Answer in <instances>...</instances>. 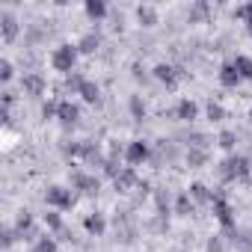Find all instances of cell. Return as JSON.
Segmentation results:
<instances>
[{
  "instance_id": "6da1fadb",
  "label": "cell",
  "mask_w": 252,
  "mask_h": 252,
  "mask_svg": "<svg viewBox=\"0 0 252 252\" xmlns=\"http://www.w3.org/2000/svg\"><path fill=\"white\" fill-rule=\"evenodd\" d=\"M77 45H60L57 51H54V57H51V65L57 68V71H63V74H71V68H74V63H77Z\"/></svg>"
},
{
  "instance_id": "7a4b0ae2",
  "label": "cell",
  "mask_w": 252,
  "mask_h": 252,
  "mask_svg": "<svg viewBox=\"0 0 252 252\" xmlns=\"http://www.w3.org/2000/svg\"><path fill=\"white\" fill-rule=\"evenodd\" d=\"M249 169H252V163H249V158H228L225 163H222V178H246L249 175Z\"/></svg>"
},
{
  "instance_id": "3957f363",
  "label": "cell",
  "mask_w": 252,
  "mask_h": 252,
  "mask_svg": "<svg viewBox=\"0 0 252 252\" xmlns=\"http://www.w3.org/2000/svg\"><path fill=\"white\" fill-rule=\"evenodd\" d=\"M45 202L51 205V208H71V202H74V196H71V190H65V187H60V184H54V187H48V193H45Z\"/></svg>"
},
{
  "instance_id": "277c9868",
  "label": "cell",
  "mask_w": 252,
  "mask_h": 252,
  "mask_svg": "<svg viewBox=\"0 0 252 252\" xmlns=\"http://www.w3.org/2000/svg\"><path fill=\"white\" fill-rule=\"evenodd\" d=\"M125 160H128L131 166H140V163H146V160H149V146H146L143 140H134L128 149H125Z\"/></svg>"
},
{
  "instance_id": "5b68a950",
  "label": "cell",
  "mask_w": 252,
  "mask_h": 252,
  "mask_svg": "<svg viewBox=\"0 0 252 252\" xmlns=\"http://www.w3.org/2000/svg\"><path fill=\"white\" fill-rule=\"evenodd\" d=\"M71 184H74V190H83V193H98V187H101L95 175H86L80 169L71 172Z\"/></svg>"
},
{
  "instance_id": "8992f818",
  "label": "cell",
  "mask_w": 252,
  "mask_h": 252,
  "mask_svg": "<svg viewBox=\"0 0 252 252\" xmlns=\"http://www.w3.org/2000/svg\"><path fill=\"white\" fill-rule=\"evenodd\" d=\"M214 217L220 220V225H225V228H234V217H231V208H228V202L225 199H214Z\"/></svg>"
},
{
  "instance_id": "52a82bcc",
  "label": "cell",
  "mask_w": 252,
  "mask_h": 252,
  "mask_svg": "<svg viewBox=\"0 0 252 252\" xmlns=\"http://www.w3.org/2000/svg\"><path fill=\"white\" fill-rule=\"evenodd\" d=\"M21 89L27 95H42L45 92V77L42 74H24L21 77Z\"/></svg>"
},
{
  "instance_id": "ba28073f",
  "label": "cell",
  "mask_w": 252,
  "mask_h": 252,
  "mask_svg": "<svg viewBox=\"0 0 252 252\" xmlns=\"http://www.w3.org/2000/svg\"><path fill=\"white\" fill-rule=\"evenodd\" d=\"M155 77L160 83H166V86H175V80L181 77V71L172 68V65H166V63H160V65H155Z\"/></svg>"
},
{
  "instance_id": "9c48e42d",
  "label": "cell",
  "mask_w": 252,
  "mask_h": 252,
  "mask_svg": "<svg viewBox=\"0 0 252 252\" xmlns=\"http://www.w3.org/2000/svg\"><path fill=\"white\" fill-rule=\"evenodd\" d=\"M243 77L237 74V68H234V63H225L222 68H220V83L225 86V89H234L237 83H240Z\"/></svg>"
},
{
  "instance_id": "30bf717a",
  "label": "cell",
  "mask_w": 252,
  "mask_h": 252,
  "mask_svg": "<svg viewBox=\"0 0 252 252\" xmlns=\"http://www.w3.org/2000/svg\"><path fill=\"white\" fill-rule=\"evenodd\" d=\"M0 27H3V42H12L18 36V18L12 12H3L0 15Z\"/></svg>"
},
{
  "instance_id": "8fae6325",
  "label": "cell",
  "mask_w": 252,
  "mask_h": 252,
  "mask_svg": "<svg viewBox=\"0 0 252 252\" xmlns=\"http://www.w3.org/2000/svg\"><path fill=\"white\" fill-rule=\"evenodd\" d=\"M57 116H60V122H63V125H74V122H77V116H80V110H77L71 101H60Z\"/></svg>"
},
{
  "instance_id": "7c38bea8",
  "label": "cell",
  "mask_w": 252,
  "mask_h": 252,
  "mask_svg": "<svg viewBox=\"0 0 252 252\" xmlns=\"http://www.w3.org/2000/svg\"><path fill=\"white\" fill-rule=\"evenodd\" d=\"M175 116H178L181 122H193V119L199 116V107H196V101H190V98H184V101L178 104V110H175Z\"/></svg>"
},
{
  "instance_id": "4fadbf2b",
  "label": "cell",
  "mask_w": 252,
  "mask_h": 252,
  "mask_svg": "<svg viewBox=\"0 0 252 252\" xmlns=\"http://www.w3.org/2000/svg\"><path fill=\"white\" fill-rule=\"evenodd\" d=\"M137 21H140L143 27H155L160 18H158V9H155V6H137Z\"/></svg>"
},
{
  "instance_id": "5bb4252c",
  "label": "cell",
  "mask_w": 252,
  "mask_h": 252,
  "mask_svg": "<svg viewBox=\"0 0 252 252\" xmlns=\"http://www.w3.org/2000/svg\"><path fill=\"white\" fill-rule=\"evenodd\" d=\"M83 225H86V231H89V234H95V237H101V234H104V228H107V222H104V217H101V214L86 217V220H83Z\"/></svg>"
},
{
  "instance_id": "9a60e30c",
  "label": "cell",
  "mask_w": 252,
  "mask_h": 252,
  "mask_svg": "<svg viewBox=\"0 0 252 252\" xmlns=\"http://www.w3.org/2000/svg\"><path fill=\"white\" fill-rule=\"evenodd\" d=\"M234 68H237V74H240L243 80H252V60H249L246 54H237V57H234Z\"/></svg>"
},
{
  "instance_id": "2e32d148",
  "label": "cell",
  "mask_w": 252,
  "mask_h": 252,
  "mask_svg": "<svg viewBox=\"0 0 252 252\" xmlns=\"http://www.w3.org/2000/svg\"><path fill=\"white\" fill-rule=\"evenodd\" d=\"M98 45H101V39H98L95 33H86V36L77 42V51H80V54H95V51H98Z\"/></svg>"
},
{
  "instance_id": "e0dca14e",
  "label": "cell",
  "mask_w": 252,
  "mask_h": 252,
  "mask_svg": "<svg viewBox=\"0 0 252 252\" xmlns=\"http://www.w3.org/2000/svg\"><path fill=\"white\" fill-rule=\"evenodd\" d=\"M86 104H95L98 101V95H101V89H98V83H92V80H86L83 86H80V92H77Z\"/></svg>"
},
{
  "instance_id": "ac0fdd59",
  "label": "cell",
  "mask_w": 252,
  "mask_h": 252,
  "mask_svg": "<svg viewBox=\"0 0 252 252\" xmlns=\"http://www.w3.org/2000/svg\"><path fill=\"white\" fill-rule=\"evenodd\" d=\"M190 199H196V202H211V205H214L217 196H214L205 184H190Z\"/></svg>"
},
{
  "instance_id": "d6986e66",
  "label": "cell",
  "mask_w": 252,
  "mask_h": 252,
  "mask_svg": "<svg viewBox=\"0 0 252 252\" xmlns=\"http://www.w3.org/2000/svg\"><path fill=\"white\" fill-rule=\"evenodd\" d=\"M113 181H116V190H128L131 184H137V175H134V169H122Z\"/></svg>"
},
{
  "instance_id": "ffe728a7",
  "label": "cell",
  "mask_w": 252,
  "mask_h": 252,
  "mask_svg": "<svg viewBox=\"0 0 252 252\" xmlns=\"http://www.w3.org/2000/svg\"><path fill=\"white\" fill-rule=\"evenodd\" d=\"M86 15L89 18H104L107 15V3H101V0H86Z\"/></svg>"
},
{
  "instance_id": "44dd1931",
  "label": "cell",
  "mask_w": 252,
  "mask_h": 252,
  "mask_svg": "<svg viewBox=\"0 0 252 252\" xmlns=\"http://www.w3.org/2000/svg\"><path fill=\"white\" fill-rule=\"evenodd\" d=\"M205 160H208V152H202V149H190L187 152V166L190 169H199Z\"/></svg>"
},
{
  "instance_id": "7402d4cb",
  "label": "cell",
  "mask_w": 252,
  "mask_h": 252,
  "mask_svg": "<svg viewBox=\"0 0 252 252\" xmlns=\"http://www.w3.org/2000/svg\"><path fill=\"white\" fill-rule=\"evenodd\" d=\"M175 214H181V217L193 214V199H190V193H181V196H178V202H175Z\"/></svg>"
},
{
  "instance_id": "603a6c76",
  "label": "cell",
  "mask_w": 252,
  "mask_h": 252,
  "mask_svg": "<svg viewBox=\"0 0 252 252\" xmlns=\"http://www.w3.org/2000/svg\"><path fill=\"white\" fill-rule=\"evenodd\" d=\"M33 252H60V246H57L54 237H42V240L33 246Z\"/></svg>"
},
{
  "instance_id": "cb8c5ba5",
  "label": "cell",
  "mask_w": 252,
  "mask_h": 252,
  "mask_svg": "<svg viewBox=\"0 0 252 252\" xmlns=\"http://www.w3.org/2000/svg\"><path fill=\"white\" fill-rule=\"evenodd\" d=\"M86 80L77 74V71H71V74H65V89H71V92H80V86H83Z\"/></svg>"
},
{
  "instance_id": "d4e9b609",
  "label": "cell",
  "mask_w": 252,
  "mask_h": 252,
  "mask_svg": "<svg viewBox=\"0 0 252 252\" xmlns=\"http://www.w3.org/2000/svg\"><path fill=\"white\" fill-rule=\"evenodd\" d=\"M234 146H237V137H234V131H222V134H220V149L231 152Z\"/></svg>"
},
{
  "instance_id": "484cf974",
  "label": "cell",
  "mask_w": 252,
  "mask_h": 252,
  "mask_svg": "<svg viewBox=\"0 0 252 252\" xmlns=\"http://www.w3.org/2000/svg\"><path fill=\"white\" fill-rule=\"evenodd\" d=\"M208 18V3H196L193 9H190V24L193 21H205Z\"/></svg>"
},
{
  "instance_id": "4316f807",
  "label": "cell",
  "mask_w": 252,
  "mask_h": 252,
  "mask_svg": "<svg viewBox=\"0 0 252 252\" xmlns=\"http://www.w3.org/2000/svg\"><path fill=\"white\" fill-rule=\"evenodd\" d=\"M131 113H134V119H143L146 116V104H143L140 95H131Z\"/></svg>"
},
{
  "instance_id": "83f0119b",
  "label": "cell",
  "mask_w": 252,
  "mask_h": 252,
  "mask_svg": "<svg viewBox=\"0 0 252 252\" xmlns=\"http://www.w3.org/2000/svg\"><path fill=\"white\" fill-rule=\"evenodd\" d=\"M208 119H211V122H222V119H225V110H222L220 104L208 101Z\"/></svg>"
},
{
  "instance_id": "f1b7e54d",
  "label": "cell",
  "mask_w": 252,
  "mask_h": 252,
  "mask_svg": "<svg viewBox=\"0 0 252 252\" xmlns=\"http://www.w3.org/2000/svg\"><path fill=\"white\" fill-rule=\"evenodd\" d=\"M45 225L54 228V231H60V228H63V217H60V214H45Z\"/></svg>"
},
{
  "instance_id": "f546056e",
  "label": "cell",
  "mask_w": 252,
  "mask_h": 252,
  "mask_svg": "<svg viewBox=\"0 0 252 252\" xmlns=\"http://www.w3.org/2000/svg\"><path fill=\"white\" fill-rule=\"evenodd\" d=\"M234 18H240V21H246V24H249V21H252V3L237 6V9H234Z\"/></svg>"
},
{
  "instance_id": "4dcf8cb0",
  "label": "cell",
  "mask_w": 252,
  "mask_h": 252,
  "mask_svg": "<svg viewBox=\"0 0 252 252\" xmlns=\"http://www.w3.org/2000/svg\"><path fill=\"white\" fill-rule=\"evenodd\" d=\"M0 80H12V63L9 60H3V63H0Z\"/></svg>"
},
{
  "instance_id": "1f68e13d",
  "label": "cell",
  "mask_w": 252,
  "mask_h": 252,
  "mask_svg": "<svg viewBox=\"0 0 252 252\" xmlns=\"http://www.w3.org/2000/svg\"><path fill=\"white\" fill-rule=\"evenodd\" d=\"M30 225H33V220H30V214H27V211H24V214H21V217H18V231H21V234H24V231H27V228H30Z\"/></svg>"
},
{
  "instance_id": "d6a6232c",
  "label": "cell",
  "mask_w": 252,
  "mask_h": 252,
  "mask_svg": "<svg viewBox=\"0 0 252 252\" xmlns=\"http://www.w3.org/2000/svg\"><path fill=\"white\" fill-rule=\"evenodd\" d=\"M57 110H60V104H54V101H48V104L42 107V116H45V119H51V116H57Z\"/></svg>"
},
{
  "instance_id": "836d02e7",
  "label": "cell",
  "mask_w": 252,
  "mask_h": 252,
  "mask_svg": "<svg viewBox=\"0 0 252 252\" xmlns=\"http://www.w3.org/2000/svg\"><path fill=\"white\" fill-rule=\"evenodd\" d=\"M15 240H18V231H12V228H6V231H3V243H6V246H12Z\"/></svg>"
},
{
  "instance_id": "e575fe53",
  "label": "cell",
  "mask_w": 252,
  "mask_h": 252,
  "mask_svg": "<svg viewBox=\"0 0 252 252\" xmlns=\"http://www.w3.org/2000/svg\"><path fill=\"white\" fill-rule=\"evenodd\" d=\"M208 252H222V240H220V237H214V240L208 243Z\"/></svg>"
},
{
  "instance_id": "d590c367",
  "label": "cell",
  "mask_w": 252,
  "mask_h": 252,
  "mask_svg": "<svg viewBox=\"0 0 252 252\" xmlns=\"http://www.w3.org/2000/svg\"><path fill=\"white\" fill-rule=\"evenodd\" d=\"M246 33H249V36H252V21H249V24H246Z\"/></svg>"
},
{
  "instance_id": "8d00e7d4",
  "label": "cell",
  "mask_w": 252,
  "mask_h": 252,
  "mask_svg": "<svg viewBox=\"0 0 252 252\" xmlns=\"http://www.w3.org/2000/svg\"><path fill=\"white\" fill-rule=\"evenodd\" d=\"M249 122H252V110H249Z\"/></svg>"
}]
</instances>
